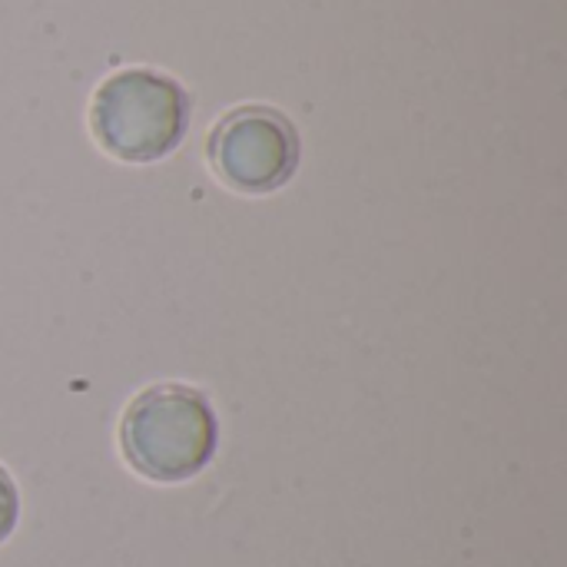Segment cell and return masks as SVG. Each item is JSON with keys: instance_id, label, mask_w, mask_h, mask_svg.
<instances>
[{"instance_id": "6da1fadb", "label": "cell", "mask_w": 567, "mask_h": 567, "mask_svg": "<svg viewBox=\"0 0 567 567\" xmlns=\"http://www.w3.org/2000/svg\"><path fill=\"white\" fill-rule=\"evenodd\" d=\"M219 449V419L209 395L186 382H156L136 392L120 419V455L153 485L196 478Z\"/></svg>"}, {"instance_id": "7a4b0ae2", "label": "cell", "mask_w": 567, "mask_h": 567, "mask_svg": "<svg viewBox=\"0 0 567 567\" xmlns=\"http://www.w3.org/2000/svg\"><path fill=\"white\" fill-rule=\"evenodd\" d=\"M189 93L153 66L110 73L90 100V133L96 146L120 163L166 159L186 136Z\"/></svg>"}, {"instance_id": "3957f363", "label": "cell", "mask_w": 567, "mask_h": 567, "mask_svg": "<svg viewBox=\"0 0 567 567\" xmlns=\"http://www.w3.org/2000/svg\"><path fill=\"white\" fill-rule=\"evenodd\" d=\"M302 159L296 123L269 103H243L223 113L206 133V163L213 176L243 196L282 189Z\"/></svg>"}, {"instance_id": "277c9868", "label": "cell", "mask_w": 567, "mask_h": 567, "mask_svg": "<svg viewBox=\"0 0 567 567\" xmlns=\"http://www.w3.org/2000/svg\"><path fill=\"white\" fill-rule=\"evenodd\" d=\"M17 522H20V492L10 472L0 465V545L17 532Z\"/></svg>"}]
</instances>
